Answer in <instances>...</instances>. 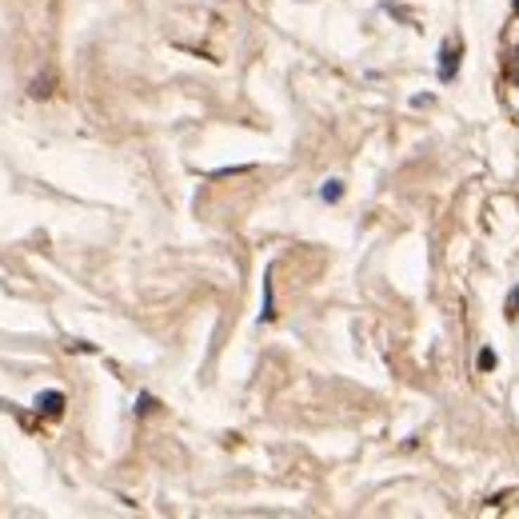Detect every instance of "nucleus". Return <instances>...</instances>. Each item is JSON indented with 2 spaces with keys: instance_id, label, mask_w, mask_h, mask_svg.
<instances>
[{
  "instance_id": "nucleus-7",
  "label": "nucleus",
  "mask_w": 519,
  "mask_h": 519,
  "mask_svg": "<svg viewBox=\"0 0 519 519\" xmlns=\"http://www.w3.org/2000/svg\"><path fill=\"white\" fill-rule=\"evenodd\" d=\"M515 80H519V76H515Z\"/></svg>"
},
{
  "instance_id": "nucleus-2",
  "label": "nucleus",
  "mask_w": 519,
  "mask_h": 519,
  "mask_svg": "<svg viewBox=\"0 0 519 519\" xmlns=\"http://www.w3.org/2000/svg\"><path fill=\"white\" fill-rule=\"evenodd\" d=\"M60 408H64V396H60V392H44V396H37V411L60 416Z\"/></svg>"
},
{
  "instance_id": "nucleus-5",
  "label": "nucleus",
  "mask_w": 519,
  "mask_h": 519,
  "mask_svg": "<svg viewBox=\"0 0 519 519\" xmlns=\"http://www.w3.org/2000/svg\"><path fill=\"white\" fill-rule=\"evenodd\" d=\"M475 364H480V371H492V368H495V352H492V347H483Z\"/></svg>"
},
{
  "instance_id": "nucleus-6",
  "label": "nucleus",
  "mask_w": 519,
  "mask_h": 519,
  "mask_svg": "<svg viewBox=\"0 0 519 519\" xmlns=\"http://www.w3.org/2000/svg\"><path fill=\"white\" fill-rule=\"evenodd\" d=\"M507 312H511V316H519V288L511 292V300H507Z\"/></svg>"
},
{
  "instance_id": "nucleus-3",
  "label": "nucleus",
  "mask_w": 519,
  "mask_h": 519,
  "mask_svg": "<svg viewBox=\"0 0 519 519\" xmlns=\"http://www.w3.org/2000/svg\"><path fill=\"white\" fill-rule=\"evenodd\" d=\"M272 280H264V312H260V320H272Z\"/></svg>"
},
{
  "instance_id": "nucleus-4",
  "label": "nucleus",
  "mask_w": 519,
  "mask_h": 519,
  "mask_svg": "<svg viewBox=\"0 0 519 519\" xmlns=\"http://www.w3.org/2000/svg\"><path fill=\"white\" fill-rule=\"evenodd\" d=\"M340 192H344V184H340V180H328V184H323V192H320V196L328 200V204H332V200H340Z\"/></svg>"
},
{
  "instance_id": "nucleus-1",
  "label": "nucleus",
  "mask_w": 519,
  "mask_h": 519,
  "mask_svg": "<svg viewBox=\"0 0 519 519\" xmlns=\"http://www.w3.org/2000/svg\"><path fill=\"white\" fill-rule=\"evenodd\" d=\"M456 68H459V40H444V49H440V80L451 84Z\"/></svg>"
}]
</instances>
